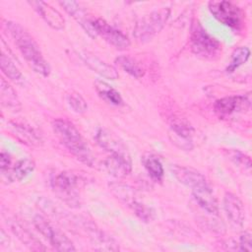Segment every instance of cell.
I'll return each mask as SVG.
<instances>
[{
  "instance_id": "9",
  "label": "cell",
  "mask_w": 252,
  "mask_h": 252,
  "mask_svg": "<svg viewBox=\"0 0 252 252\" xmlns=\"http://www.w3.org/2000/svg\"><path fill=\"white\" fill-rule=\"evenodd\" d=\"M251 104L250 94L241 95H230L216 100L214 104L215 111L220 116H228L235 112H241L249 109Z\"/></svg>"
},
{
  "instance_id": "29",
  "label": "cell",
  "mask_w": 252,
  "mask_h": 252,
  "mask_svg": "<svg viewBox=\"0 0 252 252\" xmlns=\"http://www.w3.org/2000/svg\"><path fill=\"white\" fill-rule=\"evenodd\" d=\"M11 163V158L10 155L6 152H1V156H0V165H1V170L2 172H4L6 169L9 168V165Z\"/></svg>"
},
{
  "instance_id": "10",
  "label": "cell",
  "mask_w": 252,
  "mask_h": 252,
  "mask_svg": "<svg viewBox=\"0 0 252 252\" xmlns=\"http://www.w3.org/2000/svg\"><path fill=\"white\" fill-rule=\"evenodd\" d=\"M97 144L104 149L109 157L113 158H130L126 146L110 131L100 128L95 134Z\"/></svg>"
},
{
  "instance_id": "7",
  "label": "cell",
  "mask_w": 252,
  "mask_h": 252,
  "mask_svg": "<svg viewBox=\"0 0 252 252\" xmlns=\"http://www.w3.org/2000/svg\"><path fill=\"white\" fill-rule=\"evenodd\" d=\"M33 223L37 230L49 241L50 245L57 251H75L76 248L72 241L60 230L52 226L41 216H35Z\"/></svg>"
},
{
  "instance_id": "25",
  "label": "cell",
  "mask_w": 252,
  "mask_h": 252,
  "mask_svg": "<svg viewBox=\"0 0 252 252\" xmlns=\"http://www.w3.org/2000/svg\"><path fill=\"white\" fill-rule=\"evenodd\" d=\"M12 128H13V132L16 133V135L26 143H30L32 145H39L40 142H42L40 135L31 127L14 124Z\"/></svg>"
},
{
  "instance_id": "11",
  "label": "cell",
  "mask_w": 252,
  "mask_h": 252,
  "mask_svg": "<svg viewBox=\"0 0 252 252\" xmlns=\"http://www.w3.org/2000/svg\"><path fill=\"white\" fill-rule=\"evenodd\" d=\"M31 6L38 13V15L45 21V23L56 31H61L65 27V19L59 11L42 1L29 2Z\"/></svg>"
},
{
  "instance_id": "21",
  "label": "cell",
  "mask_w": 252,
  "mask_h": 252,
  "mask_svg": "<svg viewBox=\"0 0 252 252\" xmlns=\"http://www.w3.org/2000/svg\"><path fill=\"white\" fill-rule=\"evenodd\" d=\"M94 87H95L97 94L101 97H103L105 100H107L108 102H110L114 105L122 104L123 100H122L120 94L115 89H113L111 86L106 84L105 82H103L101 80H96L94 83Z\"/></svg>"
},
{
  "instance_id": "20",
  "label": "cell",
  "mask_w": 252,
  "mask_h": 252,
  "mask_svg": "<svg viewBox=\"0 0 252 252\" xmlns=\"http://www.w3.org/2000/svg\"><path fill=\"white\" fill-rule=\"evenodd\" d=\"M171 131L174 135H176L178 140L183 141V146L184 149H191L192 144H191V136L193 133L192 127L186 123L185 121L182 120H174L171 124Z\"/></svg>"
},
{
  "instance_id": "22",
  "label": "cell",
  "mask_w": 252,
  "mask_h": 252,
  "mask_svg": "<svg viewBox=\"0 0 252 252\" xmlns=\"http://www.w3.org/2000/svg\"><path fill=\"white\" fill-rule=\"evenodd\" d=\"M115 62L122 70H124L126 73H128L129 75H131L136 79H140L145 75L144 69L139 65V63L136 62V60H134L130 56H127V55L118 56L115 59Z\"/></svg>"
},
{
  "instance_id": "17",
  "label": "cell",
  "mask_w": 252,
  "mask_h": 252,
  "mask_svg": "<svg viewBox=\"0 0 252 252\" xmlns=\"http://www.w3.org/2000/svg\"><path fill=\"white\" fill-rule=\"evenodd\" d=\"M104 166L111 175L123 177L131 172L132 162L130 158H113L108 156L104 161Z\"/></svg>"
},
{
  "instance_id": "14",
  "label": "cell",
  "mask_w": 252,
  "mask_h": 252,
  "mask_svg": "<svg viewBox=\"0 0 252 252\" xmlns=\"http://www.w3.org/2000/svg\"><path fill=\"white\" fill-rule=\"evenodd\" d=\"M223 209L232 225L242 226L245 219L244 208L237 196L230 192H226L223 197Z\"/></svg>"
},
{
  "instance_id": "8",
  "label": "cell",
  "mask_w": 252,
  "mask_h": 252,
  "mask_svg": "<svg viewBox=\"0 0 252 252\" xmlns=\"http://www.w3.org/2000/svg\"><path fill=\"white\" fill-rule=\"evenodd\" d=\"M92 28L95 35H99L107 43L117 49H126L130 45V39L121 31L110 26L102 19H92Z\"/></svg>"
},
{
  "instance_id": "13",
  "label": "cell",
  "mask_w": 252,
  "mask_h": 252,
  "mask_svg": "<svg viewBox=\"0 0 252 252\" xmlns=\"http://www.w3.org/2000/svg\"><path fill=\"white\" fill-rule=\"evenodd\" d=\"M80 56H81L82 60L84 61V63L90 69H92L95 73L99 74L101 77H103L105 79H109V80L118 79L119 75H118L116 68L113 67L112 65L106 63L105 61L101 60L96 55H94L91 52H88V51H84L80 54Z\"/></svg>"
},
{
  "instance_id": "1",
  "label": "cell",
  "mask_w": 252,
  "mask_h": 252,
  "mask_svg": "<svg viewBox=\"0 0 252 252\" xmlns=\"http://www.w3.org/2000/svg\"><path fill=\"white\" fill-rule=\"evenodd\" d=\"M6 27L29 66L35 73L43 77L49 76L50 66L43 57L38 44L31 33L16 22H7Z\"/></svg>"
},
{
  "instance_id": "28",
  "label": "cell",
  "mask_w": 252,
  "mask_h": 252,
  "mask_svg": "<svg viewBox=\"0 0 252 252\" xmlns=\"http://www.w3.org/2000/svg\"><path fill=\"white\" fill-rule=\"evenodd\" d=\"M239 250L240 251H252V237L251 233L245 231L239 238Z\"/></svg>"
},
{
  "instance_id": "23",
  "label": "cell",
  "mask_w": 252,
  "mask_h": 252,
  "mask_svg": "<svg viewBox=\"0 0 252 252\" xmlns=\"http://www.w3.org/2000/svg\"><path fill=\"white\" fill-rule=\"evenodd\" d=\"M1 70L2 72L13 82L17 84H22L25 81V77L15 65L12 59L6 54H1Z\"/></svg>"
},
{
  "instance_id": "15",
  "label": "cell",
  "mask_w": 252,
  "mask_h": 252,
  "mask_svg": "<svg viewBox=\"0 0 252 252\" xmlns=\"http://www.w3.org/2000/svg\"><path fill=\"white\" fill-rule=\"evenodd\" d=\"M192 196L199 207H201L208 214L218 215V202L208 183L192 188Z\"/></svg>"
},
{
  "instance_id": "12",
  "label": "cell",
  "mask_w": 252,
  "mask_h": 252,
  "mask_svg": "<svg viewBox=\"0 0 252 252\" xmlns=\"http://www.w3.org/2000/svg\"><path fill=\"white\" fill-rule=\"evenodd\" d=\"M170 170L178 182L190 187L191 189L208 183L205 176L192 167L173 164L170 166Z\"/></svg>"
},
{
  "instance_id": "4",
  "label": "cell",
  "mask_w": 252,
  "mask_h": 252,
  "mask_svg": "<svg viewBox=\"0 0 252 252\" xmlns=\"http://www.w3.org/2000/svg\"><path fill=\"white\" fill-rule=\"evenodd\" d=\"M170 10L160 8L144 16L135 26L134 36L139 42H147L158 33L164 27Z\"/></svg>"
},
{
  "instance_id": "27",
  "label": "cell",
  "mask_w": 252,
  "mask_h": 252,
  "mask_svg": "<svg viewBox=\"0 0 252 252\" xmlns=\"http://www.w3.org/2000/svg\"><path fill=\"white\" fill-rule=\"evenodd\" d=\"M66 99H67V103L73 109L74 112L81 114L87 111L88 109L87 101L83 98V96L80 94L71 92L70 94H67Z\"/></svg>"
},
{
  "instance_id": "19",
  "label": "cell",
  "mask_w": 252,
  "mask_h": 252,
  "mask_svg": "<svg viewBox=\"0 0 252 252\" xmlns=\"http://www.w3.org/2000/svg\"><path fill=\"white\" fill-rule=\"evenodd\" d=\"M143 164L149 175L155 181H160L163 176V167L159 158L154 154H145L142 158Z\"/></svg>"
},
{
  "instance_id": "26",
  "label": "cell",
  "mask_w": 252,
  "mask_h": 252,
  "mask_svg": "<svg viewBox=\"0 0 252 252\" xmlns=\"http://www.w3.org/2000/svg\"><path fill=\"white\" fill-rule=\"evenodd\" d=\"M250 57V49L246 46L236 47L231 53V60L229 65L226 67L227 73H232L239 66L244 64Z\"/></svg>"
},
{
  "instance_id": "16",
  "label": "cell",
  "mask_w": 252,
  "mask_h": 252,
  "mask_svg": "<svg viewBox=\"0 0 252 252\" xmlns=\"http://www.w3.org/2000/svg\"><path fill=\"white\" fill-rule=\"evenodd\" d=\"M59 4L64 8V10L72 16L86 31V32L92 36L95 37V32L92 28V20L87 17L86 11L81 7V5L78 2L75 1H60Z\"/></svg>"
},
{
  "instance_id": "2",
  "label": "cell",
  "mask_w": 252,
  "mask_h": 252,
  "mask_svg": "<svg viewBox=\"0 0 252 252\" xmlns=\"http://www.w3.org/2000/svg\"><path fill=\"white\" fill-rule=\"evenodd\" d=\"M52 128L60 142L76 158L89 166H93L94 157L87 142L72 122L64 118H58L52 122Z\"/></svg>"
},
{
  "instance_id": "24",
  "label": "cell",
  "mask_w": 252,
  "mask_h": 252,
  "mask_svg": "<svg viewBox=\"0 0 252 252\" xmlns=\"http://www.w3.org/2000/svg\"><path fill=\"white\" fill-rule=\"evenodd\" d=\"M1 100L7 108L18 110L21 107L16 92L4 79L1 81Z\"/></svg>"
},
{
  "instance_id": "5",
  "label": "cell",
  "mask_w": 252,
  "mask_h": 252,
  "mask_svg": "<svg viewBox=\"0 0 252 252\" xmlns=\"http://www.w3.org/2000/svg\"><path fill=\"white\" fill-rule=\"evenodd\" d=\"M80 177L71 171H62L51 178V187L65 203L70 206L79 205L78 188Z\"/></svg>"
},
{
  "instance_id": "6",
  "label": "cell",
  "mask_w": 252,
  "mask_h": 252,
  "mask_svg": "<svg viewBox=\"0 0 252 252\" xmlns=\"http://www.w3.org/2000/svg\"><path fill=\"white\" fill-rule=\"evenodd\" d=\"M209 10L212 15L222 25L237 30L242 25V12L233 3L224 0H213L209 2Z\"/></svg>"
},
{
  "instance_id": "18",
  "label": "cell",
  "mask_w": 252,
  "mask_h": 252,
  "mask_svg": "<svg viewBox=\"0 0 252 252\" xmlns=\"http://www.w3.org/2000/svg\"><path fill=\"white\" fill-rule=\"evenodd\" d=\"M35 167V163L31 158H24L19 160L10 171H8V179L12 182L21 181L31 174Z\"/></svg>"
},
{
  "instance_id": "3",
  "label": "cell",
  "mask_w": 252,
  "mask_h": 252,
  "mask_svg": "<svg viewBox=\"0 0 252 252\" xmlns=\"http://www.w3.org/2000/svg\"><path fill=\"white\" fill-rule=\"evenodd\" d=\"M190 46L195 55L209 60L218 58L221 51L220 41L210 35L199 23L195 24L192 29Z\"/></svg>"
}]
</instances>
